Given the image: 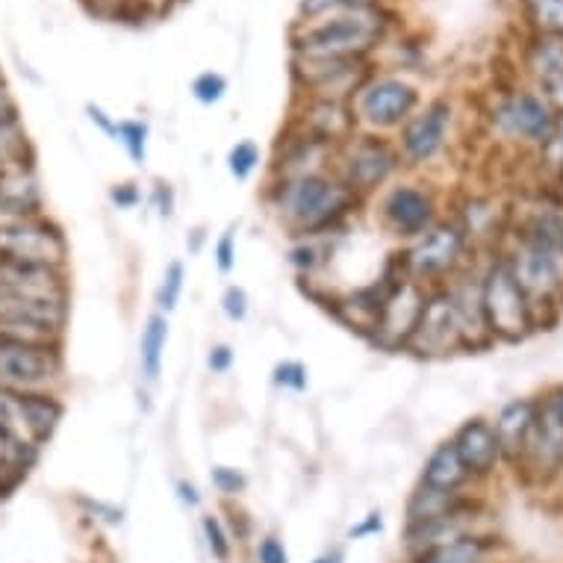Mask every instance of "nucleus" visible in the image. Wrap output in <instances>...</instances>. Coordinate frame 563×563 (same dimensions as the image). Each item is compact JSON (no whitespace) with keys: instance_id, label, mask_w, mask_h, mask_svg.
Returning <instances> with one entry per match:
<instances>
[{"instance_id":"47","label":"nucleus","mask_w":563,"mask_h":563,"mask_svg":"<svg viewBox=\"0 0 563 563\" xmlns=\"http://www.w3.org/2000/svg\"><path fill=\"white\" fill-rule=\"evenodd\" d=\"M207 366H210V372H216V375H224V372L231 369L233 366L231 345H213L210 354H207Z\"/></svg>"},{"instance_id":"2","label":"nucleus","mask_w":563,"mask_h":563,"mask_svg":"<svg viewBox=\"0 0 563 563\" xmlns=\"http://www.w3.org/2000/svg\"><path fill=\"white\" fill-rule=\"evenodd\" d=\"M56 393H15L0 387V466L24 475L63 422Z\"/></svg>"},{"instance_id":"14","label":"nucleus","mask_w":563,"mask_h":563,"mask_svg":"<svg viewBox=\"0 0 563 563\" xmlns=\"http://www.w3.org/2000/svg\"><path fill=\"white\" fill-rule=\"evenodd\" d=\"M369 59H340V56H296L292 80L305 98L349 101L369 80Z\"/></svg>"},{"instance_id":"50","label":"nucleus","mask_w":563,"mask_h":563,"mask_svg":"<svg viewBox=\"0 0 563 563\" xmlns=\"http://www.w3.org/2000/svg\"><path fill=\"white\" fill-rule=\"evenodd\" d=\"M110 198L119 203V207H136L139 189L133 184H121V186H115V189H112Z\"/></svg>"},{"instance_id":"20","label":"nucleus","mask_w":563,"mask_h":563,"mask_svg":"<svg viewBox=\"0 0 563 563\" xmlns=\"http://www.w3.org/2000/svg\"><path fill=\"white\" fill-rule=\"evenodd\" d=\"M454 449L461 454L463 466L470 472V478H489L493 472L499 470L501 452L499 440H496V431H493V422L484 419V416H475V419H466L457 434L452 437Z\"/></svg>"},{"instance_id":"8","label":"nucleus","mask_w":563,"mask_h":563,"mask_svg":"<svg viewBox=\"0 0 563 563\" xmlns=\"http://www.w3.org/2000/svg\"><path fill=\"white\" fill-rule=\"evenodd\" d=\"M63 345L0 340V387L15 393H54L63 380Z\"/></svg>"},{"instance_id":"46","label":"nucleus","mask_w":563,"mask_h":563,"mask_svg":"<svg viewBox=\"0 0 563 563\" xmlns=\"http://www.w3.org/2000/svg\"><path fill=\"white\" fill-rule=\"evenodd\" d=\"M257 563H289V554L277 537H263L257 543Z\"/></svg>"},{"instance_id":"35","label":"nucleus","mask_w":563,"mask_h":563,"mask_svg":"<svg viewBox=\"0 0 563 563\" xmlns=\"http://www.w3.org/2000/svg\"><path fill=\"white\" fill-rule=\"evenodd\" d=\"M30 159L27 133L21 124H0V166Z\"/></svg>"},{"instance_id":"34","label":"nucleus","mask_w":563,"mask_h":563,"mask_svg":"<svg viewBox=\"0 0 563 563\" xmlns=\"http://www.w3.org/2000/svg\"><path fill=\"white\" fill-rule=\"evenodd\" d=\"M380 0H301L298 3V19L316 21L324 15H336V12L363 10V7H375Z\"/></svg>"},{"instance_id":"42","label":"nucleus","mask_w":563,"mask_h":563,"mask_svg":"<svg viewBox=\"0 0 563 563\" xmlns=\"http://www.w3.org/2000/svg\"><path fill=\"white\" fill-rule=\"evenodd\" d=\"M275 384H277V387L296 389V393H301V389L307 387L305 363H298V361L277 363V366H275Z\"/></svg>"},{"instance_id":"43","label":"nucleus","mask_w":563,"mask_h":563,"mask_svg":"<svg viewBox=\"0 0 563 563\" xmlns=\"http://www.w3.org/2000/svg\"><path fill=\"white\" fill-rule=\"evenodd\" d=\"M222 310L231 322H242L249 316V292L242 287H228L222 296Z\"/></svg>"},{"instance_id":"48","label":"nucleus","mask_w":563,"mask_h":563,"mask_svg":"<svg viewBox=\"0 0 563 563\" xmlns=\"http://www.w3.org/2000/svg\"><path fill=\"white\" fill-rule=\"evenodd\" d=\"M380 528H384V519H380V514H369V517L363 519L361 526H354L349 531L351 540H361V537H369V534H378Z\"/></svg>"},{"instance_id":"23","label":"nucleus","mask_w":563,"mask_h":563,"mask_svg":"<svg viewBox=\"0 0 563 563\" xmlns=\"http://www.w3.org/2000/svg\"><path fill=\"white\" fill-rule=\"evenodd\" d=\"M537 398H514L501 407L496 419H493V431L499 440L501 463L508 466H519L522 454H526L528 437H531V426H534Z\"/></svg>"},{"instance_id":"52","label":"nucleus","mask_w":563,"mask_h":563,"mask_svg":"<svg viewBox=\"0 0 563 563\" xmlns=\"http://www.w3.org/2000/svg\"><path fill=\"white\" fill-rule=\"evenodd\" d=\"M95 7H98V10L119 12L121 7H130V0H95Z\"/></svg>"},{"instance_id":"11","label":"nucleus","mask_w":563,"mask_h":563,"mask_svg":"<svg viewBox=\"0 0 563 563\" xmlns=\"http://www.w3.org/2000/svg\"><path fill=\"white\" fill-rule=\"evenodd\" d=\"M357 128L396 130L419 110V89L398 75H372L351 98Z\"/></svg>"},{"instance_id":"31","label":"nucleus","mask_w":563,"mask_h":563,"mask_svg":"<svg viewBox=\"0 0 563 563\" xmlns=\"http://www.w3.org/2000/svg\"><path fill=\"white\" fill-rule=\"evenodd\" d=\"M519 12L531 33L563 38V0H519Z\"/></svg>"},{"instance_id":"13","label":"nucleus","mask_w":563,"mask_h":563,"mask_svg":"<svg viewBox=\"0 0 563 563\" xmlns=\"http://www.w3.org/2000/svg\"><path fill=\"white\" fill-rule=\"evenodd\" d=\"M405 351L416 357H449L457 351H470L461 316H457V307H454L452 292L445 284L428 289L426 305H422L419 322H416Z\"/></svg>"},{"instance_id":"26","label":"nucleus","mask_w":563,"mask_h":563,"mask_svg":"<svg viewBox=\"0 0 563 563\" xmlns=\"http://www.w3.org/2000/svg\"><path fill=\"white\" fill-rule=\"evenodd\" d=\"M470 472L463 466L461 454L454 449L452 437L437 445L434 452L428 454L422 475H419V487L437 489V493H463L470 484Z\"/></svg>"},{"instance_id":"29","label":"nucleus","mask_w":563,"mask_h":563,"mask_svg":"<svg viewBox=\"0 0 563 563\" xmlns=\"http://www.w3.org/2000/svg\"><path fill=\"white\" fill-rule=\"evenodd\" d=\"M463 493H437V489L416 487V493L407 501V526H419L428 519H440L463 505Z\"/></svg>"},{"instance_id":"4","label":"nucleus","mask_w":563,"mask_h":563,"mask_svg":"<svg viewBox=\"0 0 563 563\" xmlns=\"http://www.w3.org/2000/svg\"><path fill=\"white\" fill-rule=\"evenodd\" d=\"M68 324V289L0 287V340L63 345Z\"/></svg>"},{"instance_id":"9","label":"nucleus","mask_w":563,"mask_h":563,"mask_svg":"<svg viewBox=\"0 0 563 563\" xmlns=\"http://www.w3.org/2000/svg\"><path fill=\"white\" fill-rule=\"evenodd\" d=\"M426 296L428 287H422L413 277H407V272L401 268V260H398L396 275H387V287H384V296H380L369 340L378 349L405 351L407 340H410V333L419 322Z\"/></svg>"},{"instance_id":"49","label":"nucleus","mask_w":563,"mask_h":563,"mask_svg":"<svg viewBox=\"0 0 563 563\" xmlns=\"http://www.w3.org/2000/svg\"><path fill=\"white\" fill-rule=\"evenodd\" d=\"M86 112H89V121H92V124H98V128H101L107 136L115 139V124H119V121L110 119V115H107L101 107H95V103H89V107H86Z\"/></svg>"},{"instance_id":"28","label":"nucleus","mask_w":563,"mask_h":563,"mask_svg":"<svg viewBox=\"0 0 563 563\" xmlns=\"http://www.w3.org/2000/svg\"><path fill=\"white\" fill-rule=\"evenodd\" d=\"M526 71L534 77L537 84L545 77L561 75L563 71V38L561 36H537L531 33L526 42V54H522Z\"/></svg>"},{"instance_id":"40","label":"nucleus","mask_w":563,"mask_h":563,"mask_svg":"<svg viewBox=\"0 0 563 563\" xmlns=\"http://www.w3.org/2000/svg\"><path fill=\"white\" fill-rule=\"evenodd\" d=\"M289 263L301 272V275H313L316 268L324 266V251L322 245L313 240H301L296 249L289 251Z\"/></svg>"},{"instance_id":"12","label":"nucleus","mask_w":563,"mask_h":563,"mask_svg":"<svg viewBox=\"0 0 563 563\" xmlns=\"http://www.w3.org/2000/svg\"><path fill=\"white\" fill-rule=\"evenodd\" d=\"M489 128L505 142L540 148L554 130V110L537 92H505L487 112Z\"/></svg>"},{"instance_id":"41","label":"nucleus","mask_w":563,"mask_h":563,"mask_svg":"<svg viewBox=\"0 0 563 563\" xmlns=\"http://www.w3.org/2000/svg\"><path fill=\"white\" fill-rule=\"evenodd\" d=\"M210 478H213V487L222 496H240L242 489L249 487V478L240 470H233V466H213Z\"/></svg>"},{"instance_id":"54","label":"nucleus","mask_w":563,"mask_h":563,"mask_svg":"<svg viewBox=\"0 0 563 563\" xmlns=\"http://www.w3.org/2000/svg\"><path fill=\"white\" fill-rule=\"evenodd\" d=\"M558 184H561V186H563V172H561V175H558Z\"/></svg>"},{"instance_id":"25","label":"nucleus","mask_w":563,"mask_h":563,"mask_svg":"<svg viewBox=\"0 0 563 563\" xmlns=\"http://www.w3.org/2000/svg\"><path fill=\"white\" fill-rule=\"evenodd\" d=\"M457 224L466 233L470 245H475V242H499L508 233L510 216L501 210L499 201L475 195V198H466V203H463Z\"/></svg>"},{"instance_id":"1","label":"nucleus","mask_w":563,"mask_h":563,"mask_svg":"<svg viewBox=\"0 0 563 563\" xmlns=\"http://www.w3.org/2000/svg\"><path fill=\"white\" fill-rule=\"evenodd\" d=\"M268 203L280 224L301 240L324 236L340 228L361 203L333 172L268 184Z\"/></svg>"},{"instance_id":"3","label":"nucleus","mask_w":563,"mask_h":563,"mask_svg":"<svg viewBox=\"0 0 563 563\" xmlns=\"http://www.w3.org/2000/svg\"><path fill=\"white\" fill-rule=\"evenodd\" d=\"M389 24L393 19L380 3L316 21H298V27L292 30V54L369 59L372 51L387 38Z\"/></svg>"},{"instance_id":"38","label":"nucleus","mask_w":563,"mask_h":563,"mask_svg":"<svg viewBox=\"0 0 563 563\" xmlns=\"http://www.w3.org/2000/svg\"><path fill=\"white\" fill-rule=\"evenodd\" d=\"M228 95V80L219 71H203L192 80V98L203 107H213Z\"/></svg>"},{"instance_id":"10","label":"nucleus","mask_w":563,"mask_h":563,"mask_svg":"<svg viewBox=\"0 0 563 563\" xmlns=\"http://www.w3.org/2000/svg\"><path fill=\"white\" fill-rule=\"evenodd\" d=\"M0 260L24 266L65 268L68 242L65 233L45 216L3 219L0 222Z\"/></svg>"},{"instance_id":"6","label":"nucleus","mask_w":563,"mask_h":563,"mask_svg":"<svg viewBox=\"0 0 563 563\" xmlns=\"http://www.w3.org/2000/svg\"><path fill=\"white\" fill-rule=\"evenodd\" d=\"M466 251H470L466 233L457 219H449V222L431 224L422 236H416L410 249L398 254V260H401L407 277H413L422 287L431 289L461 272L466 263Z\"/></svg>"},{"instance_id":"30","label":"nucleus","mask_w":563,"mask_h":563,"mask_svg":"<svg viewBox=\"0 0 563 563\" xmlns=\"http://www.w3.org/2000/svg\"><path fill=\"white\" fill-rule=\"evenodd\" d=\"M484 554H487V540L484 537L466 534L461 540L434 545L428 552L416 554L413 563H484Z\"/></svg>"},{"instance_id":"36","label":"nucleus","mask_w":563,"mask_h":563,"mask_svg":"<svg viewBox=\"0 0 563 563\" xmlns=\"http://www.w3.org/2000/svg\"><path fill=\"white\" fill-rule=\"evenodd\" d=\"M201 531H203V540H207V549L213 554L216 561H231L233 554V540L228 534V528L222 526V519L219 517H203L201 519Z\"/></svg>"},{"instance_id":"32","label":"nucleus","mask_w":563,"mask_h":563,"mask_svg":"<svg viewBox=\"0 0 563 563\" xmlns=\"http://www.w3.org/2000/svg\"><path fill=\"white\" fill-rule=\"evenodd\" d=\"M115 142H121V148L128 151V157L136 166H145V159H148V124L145 121H119L115 124Z\"/></svg>"},{"instance_id":"45","label":"nucleus","mask_w":563,"mask_h":563,"mask_svg":"<svg viewBox=\"0 0 563 563\" xmlns=\"http://www.w3.org/2000/svg\"><path fill=\"white\" fill-rule=\"evenodd\" d=\"M216 266L222 275H231L233 266H236V236H233V231L222 233L216 242Z\"/></svg>"},{"instance_id":"17","label":"nucleus","mask_w":563,"mask_h":563,"mask_svg":"<svg viewBox=\"0 0 563 563\" xmlns=\"http://www.w3.org/2000/svg\"><path fill=\"white\" fill-rule=\"evenodd\" d=\"M380 219L401 240H416L437 224V201L434 195L416 184L393 186L380 198Z\"/></svg>"},{"instance_id":"39","label":"nucleus","mask_w":563,"mask_h":563,"mask_svg":"<svg viewBox=\"0 0 563 563\" xmlns=\"http://www.w3.org/2000/svg\"><path fill=\"white\" fill-rule=\"evenodd\" d=\"M537 157H540L543 168H549L554 177L563 172V115H558V121H554L552 136L545 139L543 145L537 148Z\"/></svg>"},{"instance_id":"16","label":"nucleus","mask_w":563,"mask_h":563,"mask_svg":"<svg viewBox=\"0 0 563 563\" xmlns=\"http://www.w3.org/2000/svg\"><path fill=\"white\" fill-rule=\"evenodd\" d=\"M454 121V103L449 98H434L422 110H416L410 119L401 124L398 133V154L410 166H426L431 159L443 154L449 142V130Z\"/></svg>"},{"instance_id":"44","label":"nucleus","mask_w":563,"mask_h":563,"mask_svg":"<svg viewBox=\"0 0 563 563\" xmlns=\"http://www.w3.org/2000/svg\"><path fill=\"white\" fill-rule=\"evenodd\" d=\"M537 95L552 107L554 115H563V71L561 75H552L545 77V80H540V84H537Z\"/></svg>"},{"instance_id":"7","label":"nucleus","mask_w":563,"mask_h":563,"mask_svg":"<svg viewBox=\"0 0 563 563\" xmlns=\"http://www.w3.org/2000/svg\"><path fill=\"white\" fill-rule=\"evenodd\" d=\"M401 154L398 145L389 139H380L375 133H354V136L336 148L333 154V175L340 177L345 189L357 198L378 192L389 177L401 168Z\"/></svg>"},{"instance_id":"24","label":"nucleus","mask_w":563,"mask_h":563,"mask_svg":"<svg viewBox=\"0 0 563 563\" xmlns=\"http://www.w3.org/2000/svg\"><path fill=\"white\" fill-rule=\"evenodd\" d=\"M472 501H463L461 508L445 514L440 519H428V522H419V526H405V549L410 554H422L434 545L452 543V540H461V537L472 534Z\"/></svg>"},{"instance_id":"15","label":"nucleus","mask_w":563,"mask_h":563,"mask_svg":"<svg viewBox=\"0 0 563 563\" xmlns=\"http://www.w3.org/2000/svg\"><path fill=\"white\" fill-rule=\"evenodd\" d=\"M519 470L540 481L563 472V387L549 389L543 398H537L534 426Z\"/></svg>"},{"instance_id":"19","label":"nucleus","mask_w":563,"mask_h":563,"mask_svg":"<svg viewBox=\"0 0 563 563\" xmlns=\"http://www.w3.org/2000/svg\"><path fill=\"white\" fill-rule=\"evenodd\" d=\"M333 154H336V148L289 128L287 136L280 139V145H277L275 163H272V184L296 180V177L307 175H322L333 166Z\"/></svg>"},{"instance_id":"27","label":"nucleus","mask_w":563,"mask_h":563,"mask_svg":"<svg viewBox=\"0 0 563 563\" xmlns=\"http://www.w3.org/2000/svg\"><path fill=\"white\" fill-rule=\"evenodd\" d=\"M168 345V316L151 313L145 328H142V340H139V369L142 378L148 384H157L159 372H163V357H166Z\"/></svg>"},{"instance_id":"37","label":"nucleus","mask_w":563,"mask_h":563,"mask_svg":"<svg viewBox=\"0 0 563 563\" xmlns=\"http://www.w3.org/2000/svg\"><path fill=\"white\" fill-rule=\"evenodd\" d=\"M260 166V148L251 142V139H245V142H236L231 148V154H228V168H231V175L236 177V180H249L254 172H257Z\"/></svg>"},{"instance_id":"51","label":"nucleus","mask_w":563,"mask_h":563,"mask_svg":"<svg viewBox=\"0 0 563 563\" xmlns=\"http://www.w3.org/2000/svg\"><path fill=\"white\" fill-rule=\"evenodd\" d=\"M177 496H180V501H184L186 508H198V505H201L198 487L189 484V481H177Z\"/></svg>"},{"instance_id":"21","label":"nucleus","mask_w":563,"mask_h":563,"mask_svg":"<svg viewBox=\"0 0 563 563\" xmlns=\"http://www.w3.org/2000/svg\"><path fill=\"white\" fill-rule=\"evenodd\" d=\"M42 203H45L42 186H38L36 168L30 159L0 166V222L42 216Z\"/></svg>"},{"instance_id":"5","label":"nucleus","mask_w":563,"mask_h":563,"mask_svg":"<svg viewBox=\"0 0 563 563\" xmlns=\"http://www.w3.org/2000/svg\"><path fill=\"white\" fill-rule=\"evenodd\" d=\"M481 307L493 342H522L537 331L534 307L501 254H493L481 272Z\"/></svg>"},{"instance_id":"22","label":"nucleus","mask_w":563,"mask_h":563,"mask_svg":"<svg viewBox=\"0 0 563 563\" xmlns=\"http://www.w3.org/2000/svg\"><path fill=\"white\" fill-rule=\"evenodd\" d=\"M445 287L452 292V301L461 316L463 333H466V349L478 351L493 345V336L484 322V307H481V272L461 268L457 275L445 280Z\"/></svg>"},{"instance_id":"53","label":"nucleus","mask_w":563,"mask_h":563,"mask_svg":"<svg viewBox=\"0 0 563 563\" xmlns=\"http://www.w3.org/2000/svg\"><path fill=\"white\" fill-rule=\"evenodd\" d=\"M342 561V552H331V554H322V558H316L313 563H340Z\"/></svg>"},{"instance_id":"33","label":"nucleus","mask_w":563,"mask_h":563,"mask_svg":"<svg viewBox=\"0 0 563 563\" xmlns=\"http://www.w3.org/2000/svg\"><path fill=\"white\" fill-rule=\"evenodd\" d=\"M184 280H186V268L180 260H172L163 272V280H159L157 289V313L168 316L177 307L180 296H184Z\"/></svg>"},{"instance_id":"18","label":"nucleus","mask_w":563,"mask_h":563,"mask_svg":"<svg viewBox=\"0 0 563 563\" xmlns=\"http://www.w3.org/2000/svg\"><path fill=\"white\" fill-rule=\"evenodd\" d=\"M289 128L313 136L331 148L345 145L354 133H357V119L351 110L349 101H324V98H305L301 112L292 115Z\"/></svg>"}]
</instances>
